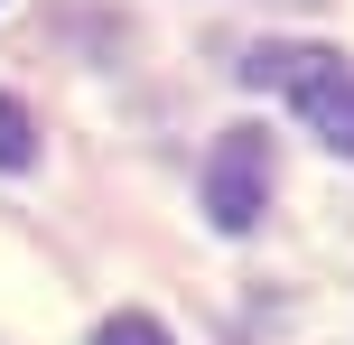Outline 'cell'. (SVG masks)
<instances>
[{
  "instance_id": "cell-1",
  "label": "cell",
  "mask_w": 354,
  "mask_h": 345,
  "mask_svg": "<svg viewBox=\"0 0 354 345\" xmlns=\"http://www.w3.org/2000/svg\"><path fill=\"white\" fill-rule=\"evenodd\" d=\"M243 84L289 93V103H299V122L317 131L336 159H354V66H345L336 47H308V37H261V47L243 56Z\"/></svg>"
},
{
  "instance_id": "cell-2",
  "label": "cell",
  "mask_w": 354,
  "mask_h": 345,
  "mask_svg": "<svg viewBox=\"0 0 354 345\" xmlns=\"http://www.w3.org/2000/svg\"><path fill=\"white\" fill-rule=\"evenodd\" d=\"M261 205H270V131L233 122L224 140H214V159H205V215L224 224V234H252Z\"/></svg>"
},
{
  "instance_id": "cell-3",
  "label": "cell",
  "mask_w": 354,
  "mask_h": 345,
  "mask_svg": "<svg viewBox=\"0 0 354 345\" xmlns=\"http://www.w3.org/2000/svg\"><path fill=\"white\" fill-rule=\"evenodd\" d=\"M28 159H37V122H28V103L0 93V168H28Z\"/></svg>"
},
{
  "instance_id": "cell-4",
  "label": "cell",
  "mask_w": 354,
  "mask_h": 345,
  "mask_svg": "<svg viewBox=\"0 0 354 345\" xmlns=\"http://www.w3.org/2000/svg\"><path fill=\"white\" fill-rule=\"evenodd\" d=\"M93 345H168V327H159V317H103Z\"/></svg>"
}]
</instances>
